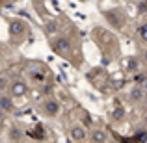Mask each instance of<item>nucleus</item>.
<instances>
[{"instance_id": "f257e3e1", "label": "nucleus", "mask_w": 147, "mask_h": 143, "mask_svg": "<svg viewBox=\"0 0 147 143\" xmlns=\"http://www.w3.org/2000/svg\"><path fill=\"white\" fill-rule=\"evenodd\" d=\"M49 45H50V48H52V52L56 54V56L71 61L75 67H80V63H82L80 48H78V45L73 43V39L67 34L60 32V34H56V36L49 37Z\"/></svg>"}, {"instance_id": "f03ea898", "label": "nucleus", "mask_w": 147, "mask_h": 143, "mask_svg": "<svg viewBox=\"0 0 147 143\" xmlns=\"http://www.w3.org/2000/svg\"><path fill=\"white\" fill-rule=\"evenodd\" d=\"M7 34H9V43L15 45V47H19V45H22L30 37L32 28H30V24L26 21H22V19H11L9 26H7Z\"/></svg>"}, {"instance_id": "7ed1b4c3", "label": "nucleus", "mask_w": 147, "mask_h": 143, "mask_svg": "<svg viewBox=\"0 0 147 143\" xmlns=\"http://www.w3.org/2000/svg\"><path fill=\"white\" fill-rule=\"evenodd\" d=\"M26 82L34 87H45L50 84V73L41 65H32L26 69Z\"/></svg>"}, {"instance_id": "20e7f679", "label": "nucleus", "mask_w": 147, "mask_h": 143, "mask_svg": "<svg viewBox=\"0 0 147 143\" xmlns=\"http://www.w3.org/2000/svg\"><path fill=\"white\" fill-rule=\"evenodd\" d=\"M91 34H93L95 43H97L100 48H104V52H112L110 48H117V50H119L117 37H115L112 32L102 30V28H93V32H91Z\"/></svg>"}, {"instance_id": "39448f33", "label": "nucleus", "mask_w": 147, "mask_h": 143, "mask_svg": "<svg viewBox=\"0 0 147 143\" xmlns=\"http://www.w3.org/2000/svg\"><path fill=\"white\" fill-rule=\"evenodd\" d=\"M37 110H39V113L43 115L45 119H56L61 111V102L58 99H54V97H45L39 102Z\"/></svg>"}, {"instance_id": "423d86ee", "label": "nucleus", "mask_w": 147, "mask_h": 143, "mask_svg": "<svg viewBox=\"0 0 147 143\" xmlns=\"http://www.w3.org/2000/svg\"><path fill=\"white\" fill-rule=\"evenodd\" d=\"M7 93L13 97L15 100H22L30 95V84L26 82V78H11Z\"/></svg>"}, {"instance_id": "0eeeda50", "label": "nucleus", "mask_w": 147, "mask_h": 143, "mask_svg": "<svg viewBox=\"0 0 147 143\" xmlns=\"http://www.w3.org/2000/svg\"><path fill=\"white\" fill-rule=\"evenodd\" d=\"M104 17H106L108 24L114 26L115 30H125L127 22H129V17L125 15V11L123 9H112V11H104Z\"/></svg>"}, {"instance_id": "6e6552de", "label": "nucleus", "mask_w": 147, "mask_h": 143, "mask_svg": "<svg viewBox=\"0 0 147 143\" xmlns=\"http://www.w3.org/2000/svg\"><path fill=\"white\" fill-rule=\"evenodd\" d=\"M67 138H69L71 143H86L88 141V132L82 125L75 123V125H71L67 128Z\"/></svg>"}, {"instance_id": "1a4fd4ad", "label": "nucleus", "mask_w": 147, "mask_h": 143, "mask_svg": "<svg viewBox=\"0 0 147 143\" xmlns=\"http://www.w3.org/2000/svg\"><path fill=\"white\" fill-rule=\"evenodd\" d=\"M0 111H4L6 115H13L17 111V100L7 91L6 93H0Z\"/></svg>"}, {"instance_id": "9d476101", "label": "nucleus", "mask_w": 147, "mask_h": 143, "mask_svg": "<svg viewBox=\"0 0 147 143\" xmlns=\"http://www.w3.org/2000/svg\"><path fill=\"white\" fill-rule=\"evenodd\" d=\"M7 136H9V143H24V140H26V132L22 130V126L19 125V123L9 125Z\"/></svg>"}, {"instance_id": "9b49d317", "label": "nucleus", "mask_w": 147, "mask_h": 143, "mask_svg": "<svg viewBox=\"0 0 147 143\" xmlns=\"http://www.w3.org/2000/svg\"><path fill=\"white\" fill-rule=\"evenodd\" d=\"M127 99H129L130 104L138 106V104H142V102H144V99H145V89H144V87H138V86L130 87L129 97H127Z\"/></svg>"}, {"instance_id": "f8f14e48", "label": "nucleus", "mask_w": 147, "mask_h": 143, "mask_svg": "<svg viewBox=\"0 0 147 143\" xmlns=\"http://www.w3.org/2000/svg\"><path fill=\"white\" fill-rule=\"evenodd\" d=\"M88 143H108V132L104 128H93L88 134Z\"/></svg>"}, {"instance_id": "ddd939ff", "label": "nucleus", "mask_w": 147, "mask_h": 143, "mask_svg": "<svg viewBox=\"0 0 147 143\" xmlns=\"http://www.w3.org/2000/svg\"><path fill=\"white\" fill-rule=\"evenodd\" d=\"M43 30H45V36L47 37H52L56 34H60V24H58L56 19H49V21H45Z\"/></svg>"}, {"instance_id": "4468645a", "label": "nucleus", "mask_w": 147, "mask_h": 143, "mask_svg": "<svg viewBox=\"0 0 147 143\" xmlns=\"http://www.w3.org/2000/svg\"><path fill=\"white\" fill-rule=\"evenodd\" d=\"M134 36H136L138 43L144 45V47H147V21L140 22V24L136 26V32H134Z\"/></svg>"}, {"instance_id": "2eb2a0df", "label": "nucleus", "mask_w": 147, "mask_h": 143, "mask_svg": "<svg viewBox=\"0 0 147 143\" xmlns=\"http://www.w3.org/2000/svg\"><path fill=\"white\" fill-rule=\"evenodd\" d=\"M125 115H127L125 108L123 106H115V108L110 110V121L112 123H121L123 119H125Z\"/></svg>"}, {"instance_id": "dca6fc26", "label": "nucleus", "mask_w": 147, "mask_h": 143, "mask_svg": "<svg viewBox=\"0 0 147 143\" xmlns=\"http://www.w3.org/2000/svg\"><path fill=\"white\" fill-rule=\"evenodd\" d=\"M142 69H144V65H142L140 58H129V60H127V71H129V73L138 75Z\"/></svg>"}, {"instance_id": "f3484780", "label": "nucleus", "mask_w": 147, "mask_h": 143, "mask_svg": "<svg viewBox=\"0 0 147 143\" xmlns=\"http://www.w3.org/2000/svg\"><path fill=\"white\" fill-rule=\"evenodd\" d=\"M11 84V76L7 73H0V93H6Z\"/></svg>"}, {"instance_id": "a211bd4d", "label": "nucleus", "mask_w": 147, "mask_h": 143, "mask_svg": "<svg viewBox=\"0 0 147 143\" xmlns=\"http://www.w3.org/2000/svg\"><path fill=\"white\" fill-rule=\"evenodd\" d=\"M6 119H7V115L4 113V111H0V132L6 130Z\"/></svg>"}, {"instance_id": "6ab92c4d", "label": "nucleus", "mask_w": 147, "mask_h": 143, "mask_svg": "<svg viewBox=\"0 0 147 143\" xmlns=\"http://www.w3.org/2000/svg\"><path fill=\"white\" fill-rule=\"evenodd\" d=\"M9 0H0V6H4V4H7Z\"/></svg>"}]
</instances>
